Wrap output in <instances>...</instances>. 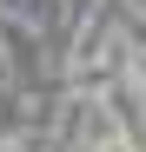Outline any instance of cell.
I'll return each mask as SVG.
<instances>
[{
    "label": "cell",
    "instance_id": "cell-4",
    "mask_svg": "<svg viewBox=\"0 0 146 152\" xmlns=\"http://www.w3.org/2000/svg\"><path fill=\"white\" fill-rule=\"evenodd\" d=\"M139 7H146V0H139Z\"/></svg>",
    "mask_w": 146,
    "mask_h": 152
},
{
    "label": "cell",
    "instance_id": "cell-1",
    "mask_svg": "<svg viewBox=\"0 0 146 152\" xmlns=\"http://www.w3.org/2000/svg\"><path fill=\"white\" fill-rule=\"evenodd\" d=\"M86 106H93V99H80V93H73L66 106H60V126H53V145H80V126H86Z\"/></svg>",
    "mask_w": 146,
    "mask_h": 152
},
{
    "label": "cell",
    "instance_id": "cell-3",
    "mask_svg": "<svg viewBox=\"0 0 146 152\" xmlns=\"http://www.w3.org/2000/svg\"><path fill=\"white\" fill-rule=\"evenodd\" d=\"M93 152H139V145H133L126 132H119V139H106V145H93Z\"/></svg>",
    "mask_w": 146,
    "mask_h": 152
},
{
    "label": "cell",
    "instance_id": "cell-2",
    "mask_svg": "<svg viewBox=\"0 0 146 152\" xmlns=\"http://www.w3.org/2000/svg\"><path fill=\"white\" fill-rule=\"evenodd\" d=\"M126 73H133V86L146 93V46H133V53H126Z\"/></svg>",
    "mask_w": 146,
    "mask_h": 152
}]
</instances>
